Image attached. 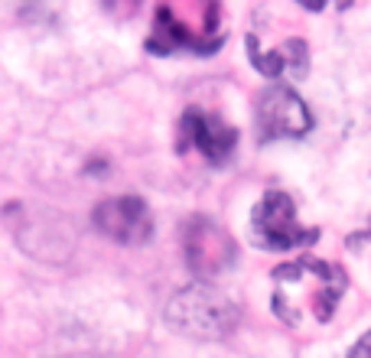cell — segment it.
<instances>
[{
    "label": "cell",
    "mask_w": 371,
    "mask_h": 358,
    "mask_svg": "<svg viewBox=\"0 0 371 358\" xmlns=\"http://www.w3.org/2000/svg\"><path fill=\"white\" fill-rule=\"evenodd\" d=\"M345 287H349V277L339 264L326 257H300V261L280 264L274 271L270 306L277 319L286 326L329 323L345 296Z\"/></svg>",
    "instance_id": "6da1fadb"
},
{
    "label": "cell",
    "mask_w": 371,
    "mask_h": 358,
    "mask_svg": "<svg viewBox=\"0 0 371 358\" xmlns=\"http://www.w3.org/2000/svg\"><path fill=\"white\" fill-rule=\"evenodd\" d=\"M166 326L189 339H225L238 329L241 309L232 296L212 284L182 287L180 293L166 303Z\"/></svg>",
    "instance_id": "7a4b0ae2"
},
{
    "label": "cell",
    "mask_w": 371,
    "mask_h": 358,
    "mask_svg": "<svg viewBox=\"0 0 371 358\" xmlns=\"http://www.w3.org/2000/svg\"><path fill=\"white\" fill-rule=\"evenodd\" d=\"M251 238L264 251H293L313 244L319 232L300 221L297 205L284 189H267L251 212Z\"/></svg>",
    "instance_id": "3957f363"
},
{
    "label": "cell",
    "mask_w": 371,
    "mask_h": 358,
    "mask_svg": "<svg viewBox=\"0 0 371 358\" xmlns=\"http://www.w3.org/2000/svg\"><path fill=\"white\" fill-rule=\"evenodd\" d=\"M257 140L274 144V140H300L313 130V111L307 101L284 82L267 85L254 101Z\"/></svg>",
    "instance_id": "277c9868"
},
{
    "label": "cell",
    "mask_w": 371,
    "mask_h": 358,
    "mask_svg": "<svg viewBox=\"0 0 371 358\" xmlns=\"http://www.w3.org/2000/svg\"><path fill=\"white\" fill-rule=\"evenodd\" d=\"M182 254H186L189 271L202 277V284H205V280L232 271L238 261V244L215 219L189 215L182 221Z\"/></svg>",
    "instance_id": "5b68a950"
},
{
    "label": "cell",
    "mask_w": 371,
    "mask_h": 358,
    "mask_svg": "<svg viewBox=\"0 0 371 358\" xmlns=\"http://www.w3.org/2000/svg\"><path fill=\"white\" fill-rule=\"evenodd\" d=\"M176 150H180V153L199 150L209 163L225 167V163L234 157V150H238V130H234L228 121H222L215 111H205V108L192 105V108H186L180 117Z\"/></svg>",
    "instance_id": "8992f818"
},
{
    "label": "cell",
    "mask_w": 371,
    "mask_h": 358,
    "mask_svg": "<svg viewBox=\"0 0 371 358\" xmlns=\"http://www.w3.org/2000/svg\"><path fill=\"white\" fill-rule=\"evenodd\" d=\"M92 221L105 238L128 244V248L147 244L150 235H153V215L140 196H114V199L98 202L95 212H92Z\"/></svg>",
    "instance_id": "52a82bcc"
},
{
    "label": "cell",
    "mask_w": 371,
    "mask_h": 358,
    "mask_svg": "<svg viewBox=\"0 0 371 358\" xmlns=\"http://www.w3.org/2000/svg\"><path fill=\"white\" fill-rule=\"evenodd\" d=\"M225 36H209V33H192L186 20L176 17L173 7H157L153 13V33L147 40V49L153 56L192 53V56H212L222 46Z\"/></svg>",
    "instance_id": "ba28073f"
},
{
    "label": "cell",
    "mask_w": 371,
    "mask_h": 358,
    "mask_svg": "<svg viewBox=\"0 0 371 358\" xmlns=\"http://www.w3.org/2000/svg\"><path fill=\"white\" fill-rule=\"evenodd\" d=\"M251 49V62L261 75L267 78H284V75H293V78H303L309 69V49L303 40H286L284 46H277L270 53H257L254 46Z\"/></svg>",
    "instance_id": "9c48e42d"
},
{
    "label": "cell",
    "mask_w": 371,
    "mask_h": 358,
    "mask_svg": "<svg viewBox=\"0 0 371 358\" xmlns=\"http://www.w3.org/2000/svg\"><path fill=\"white\" fill-rule=\"evenodd\" d=\"M345 358H371V329H368V332H361L359 342L349 348V355H345Z\"/></svg>",
    "instance_id": "30bf717a"
}]
</instances>
